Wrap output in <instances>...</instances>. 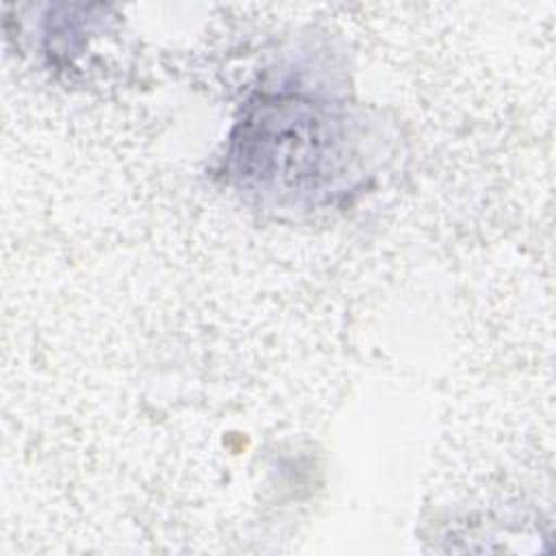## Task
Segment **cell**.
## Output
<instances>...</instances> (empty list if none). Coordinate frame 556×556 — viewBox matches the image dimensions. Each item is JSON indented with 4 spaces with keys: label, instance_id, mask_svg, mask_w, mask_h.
Returning a JSON list of instances; mask_svg holds the SVG:
<instances>
[{
    "label": "cell",
    "instance_id": "obj_1",
    "mask_svg": "<svg viewBox=\"0 0 556 556\" xmlns=\"http://www.w3.org/2000/svg\"><path fill=\"white\" fill-rule=\"evenodd\" d=\"M321 119L302 102L265 104L241 128L237 161L263 185H295L321 174Z\"/></svg>",
    "mask_w": 556,
    "mask_h": 556
}]
</instances>
